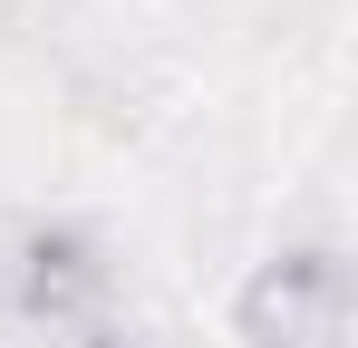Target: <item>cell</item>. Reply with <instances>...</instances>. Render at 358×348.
<instances>
[{"label":"cell","instance_id":"cell-1","mask_svg":"<svg viewBox=\"0 0 358 348\" xmlns=\"http://www.w3.org/2000/svg\"><path fill=\"white\" fill-rule=\"evenodd\" d=\"M339 329H349V271L329 252L271 261L252 281V300H242V339L252 348H339Z\"/></svg>","mask_w":358,"mask_h":348}]
</instances>
